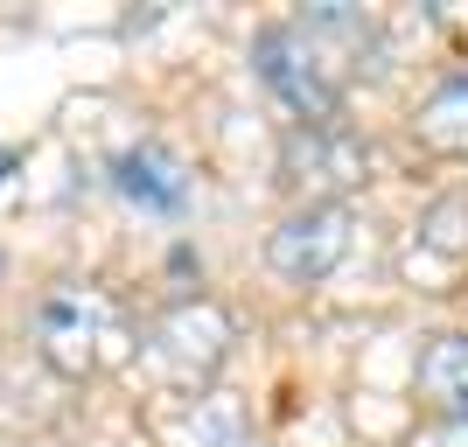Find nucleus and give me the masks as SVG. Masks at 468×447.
I'll return each instance as SVG.
<instances>
[{"label": "nucleus", "mask_w": 468, "mask_h": 447, "mask_svg": "<svg viewBox=\"0 0 468 447\" xmlns=\"http://www.w3.org/2000/svg\"><path fill=\"white\" fill-rule=\"evenodd\" d=\"M133 343L119 301L98 287H49L36 301V350L57 378H98L105 364H126Z\"/></svg>", "instance_id": "obj_1"}, {"label": "nucleus", "mask_w": 468, "mask_h": 447, "mask_svg": "<svg viewBox=\"0 0 468 447\" xmlns=\"http://www.w3.org/2000/svg\"><path fill=\"white\" fill-rule=\"evenodd\" d=\"M252 63H259V84L280 98L293 112V126H343V91H335L329 63H322V49H314L293 21H280V28H259L252 42Z\"/></svg>", "instance_id": "obj_2"}, {"label": "nucleus", "mask_w": 468, "mask_h": 447, "mask_svg": "<svg viewBox=\"0 0 468 447\" xmlns=\"http://www.w3.org/2000/svg\"><path fill=\"white\" fill-rule=\"evenodd\" d=\"M224 357H231V314L217 301H176L147 329V364H154L161 385H176V391H203L224 370Z\"/></svg>", "instance_id": "obj_3"}, {"label": "nucleus", "mask_w": 468, "mask_h": 447, "mask_svg": "<svg viewBox=\"0 0 468 447\" xmlns=\"http://www.w3.org/2000/svg\"><path fill=\"white\" fill-rule=\"evenodd\" d=\"M356 245V210L350 203H301V210L280 217V231L266 238V266L287 280V287H314L329 280Z\"/></svg>", "instance_id": "obj_4"}, {"label": "nucleus", "mask_w": 468, "mask_h": 447, "mask_svg": "<svg viewBox=\"0 0 468 447\" xmlns=\"http://www.w3.org/2000/svg\"><path fill=\"white\" fill-rule=\"evenodd\" d=\"M364 176H371V154L343 126H293L280 147V182L308 203H343Z\"/></svg>", "instance_id": "obj_5"}, {"label": "nucleus", "mask_w": 468, "mask_h": 447, "mask_svg": "<svg viewBox=\"0 0 468 447\" xmlns=\"http://www.w3.org/2000/svg\"><path fill=\"white\" fill-rule=\"evenodd\" d=\"M412 391H420L448 427H468V335L462 329H441V335L420 343V357H412Z\"/></svg>", "instance_id": "obj_6"}, {"label": "nucleus", "mask_w": 468, "mask_h": 447, "mask_svg": "<svg viewBox=\"0 0 468 447\" xmlns=\"http://www.w3.org/2000/svg\"><path fill=\"white\" fill-rule=\"evenodd\" d=\"M112 189L126 196V203H140V210H154V217H176L182 203H189L182 161L168 154V147H154V140H140V147H126V154L112 161Z\"/></svg>", "instance_id": "obj_7"}, {"label": "nucleus", "mask_w": 468, "mask_h": 447, "mask_svg": "<svg viewBox=\"0 0 468 447\" xmlns=\"http://www.w3.org/2000/svg\"><path fill=\"white\" fill-rule=\"evenodd\" d=\"M412 133L433 154H468V70L441 78L420 105H412Z\"/></svg>", "instance_id": "obj_8"}, {"label": "nucleus", "mask_w": 468, "mask_h": 447, "mask_svg": "<svg viewBox=\"0 0 468 447\" xmlns=\"http://www.w3.org/2000/svg\"><path fill=\"white\" fill-rule=\"evenodd\" d=\"M433 447H468V427H441V433H433Z\"/></svg>", "instance_id": "obj_9"}, {"label": "nucleus", "mask_w": 468, "mask_h": 447, "mask_svg": "<svg viewBox=\"0 0 468 447\" xmlns=\"http://www.w3.org/2000/svg\"><path fill=\"white\" fill-rule=\"evenodd\" d=\"M15 161H21V154H15V147H0V168H15Z\"/></svg>", "instance_id": "obj_10"}, {"label": "nucleus", "mask_w": 468, "mask_h": 447, "mask_svg": "<svg viewBox=\"0 0 468 447\" xmlns=\"http://www.w3.org/2000/svg\"><path fill=\"white\" fill-rule=\"evenodd\" d=\"M0 266H7V259H0Z\"/></svg>", "instance_id": "obj_11"}]
</instances>
